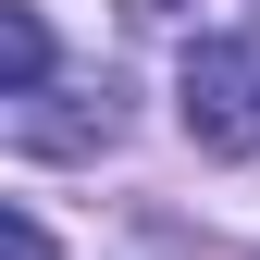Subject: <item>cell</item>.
I'll return each mask as SVG.
<instances>
[{"mask_svg":"<svg viewBox=\"0 0 260 260\" xmlns=\"http://www.w3.org/2000/svg\"><path fill=\"white\" fill-rule=\"evenodd\" d=\"M174 112L211 161H260V38H199L174 75Z\"/></svg>","mask_w":260,"mask_h":260,"instance_id":"1","label":"cell"},{"mask_svg":"<svg viewBox=\"0 0 260 260\" xmlns=\"http://www.w3.org/2000/svg\"><path fill=\"white\" fill-rule=\"evenodd\" d=\"M13 87H50V25H38V0L0 13V100H13Z\"/></svg>","mask_w":260,"mask_h":260,"instance_id":"2","label":"cell"},{"mask_svg":"<svg viewBox=\"0 0 260 260\" xmlns=\"http://www.w3.org/2000/svg\"><path fill=\"white\" fill-rule=\"evenodd\" d=\"M0 260H50V223H38V211H25V199H13V211H0Z\"/></svg>","mask_w":260,"mask_h":260,"instance_id":"3","label":"cell"},{"mask_svg":"<svg viewBox=\"0 0 260 260\" xmlns=\"http://www.w3.org/2000/svg\"><path fill=\"white\" fill-rule=\"evenodd\" d=\"M124 13H149V25H161V13H186V0H124Z\"/></svg>","mask_w":260,"mask_h":260,"instance_id":"4","label":"cell"}]
</instances>
